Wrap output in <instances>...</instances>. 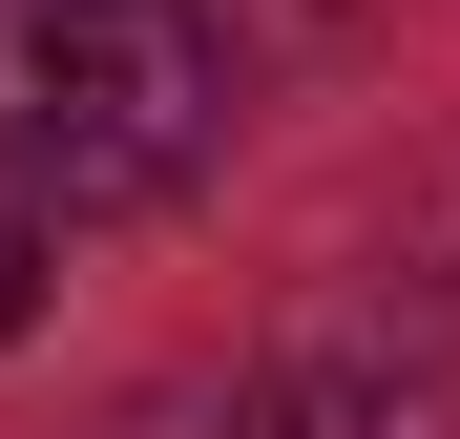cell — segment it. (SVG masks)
<instances>
[{"instance_id": "6da1fadb", "label": "cell", "mask_w": 460, "mask_h": 439, "mask_svg": "<svg viewBox=\"0 0 460 439\" xmlns=\"http://www.w3.org/2000/svg\"><path fill=\"white\" fill-rule=\"evenodd\" d=\"M230 146V42L189 0H0V189L22 209H168Z\"/></svg>"}, {"instance_id": "7a4b0ae2", "label": "cell", "mask_w": 460, "mask_h": 439, "mask_svg": "<svg viewBox=\"0 0 460 439\" xmlns=\"http://www.w3.org/2000/svg\"><path fill=\"white\" fill-rule=\"evenodd\" d=\"M272 439H460V398L376 377V356H314V377H272Z\"/></svg>"}, {"instance_id": "3957f363", "label": "cell", "mask_w": 460, "mask_h": 439, "mask_svg": "<svg viewBox=\"0 0 460 439\" xmlns=\"http://www.w3.org/2000/svg\"><path fill=\"white\" fill-rule=\"evenodd\" d=\"M42 272H63V209L0 189V335H42Z\"/></svg>"}, {"instance_id": "277c9868", "label": "cell", "mask_w": 460, "mask_h": 439, "mask_svg": "<svg viewBox=\"0 0 460 439\" xmlns=\"http://www.w3.org/2000/svg\"><path fill=\"white\" fill-rule=\"evenodd\" d=\"M105 439H272V398H126Z\"/></svg>"}]
</instances>
